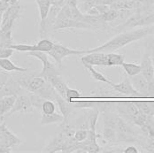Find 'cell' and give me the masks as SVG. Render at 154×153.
<instances>
[{
  "mask_svg": "<svg viewBox=\"0 0 154 153\" xmlns=\"http://www.w3.org/2000/svg\"><path fill=\"white\" fill-rule=\"evenodd\" d=\"M150 35H154V25L143 27L142 29L137 30L124 31L122 33L117 35L116 36L112 37L107 42H106L102 45L82 50V54L91 52H113L119 49L123 48L124 46L128 45L133 42L138 41L140 39H143Z\"/></svg>",
  "mask_w": 154,
  "mask_h": 153,
  "instance_id": "1",
  "label": "cell"
},
{
  "mask_svg": "<svg viewBox=\"0 0 154 153\" xmlns=\"http://www.w3.org/2000/svg\"><path fill=\"white\" fill-rule=\"evenodd\" d=\"M154 24V13L152 12H136L129 16L122 24L117 26L115 30H126L137 27H148Z\"/></svg>",
  "mask_w": 154,
  "mask_h": 153,
  "instance_id": "2",
  "label": "cell"
},
{
  "mask_svg": "<svg viewBox=\"0 0 154 153\" xmlns=\"http://www.w3.org/2000/svg\"><path fill=\"white\" fill-rule=\"evenodd\" d=\"M117 110L125 118L131 121L135 125L142 127L147 120V115L143 113L135 102H117Z\"/></svg>",
  "mask_w": 154,
  "mask_h": 153,
  "instance_id": "3",
  "label": "cell"
},
{
  "mask_svg": "<svg viewBox=\"0 0 154 153\" xmlns=\"http://www.w3.org/2000/svg\"><path fill=\"white\" fill-rule=\"evenodd\" d=\"M103 119H104V127L112 128L115 130L118 134L135 136V132L132 130V128L118 114L113 112H104Z\"/></svg>",
  "mask_w": 154,
  "mask_h": 153,
  "instance_id": "4",
  "label": "cell"
},
{
  "mask_svg": "<svg viewBox=\"0 0 154 153\" xmlns=\"http://www.w3.org/2000/svg\"><path fill=\"white\" fill-rule=\"evenodd\" d=\"M20 11H21V6L19 2L16 3L15 5L8 6L2 16L0 29L4 30H12L14 21L20 18Z\"/></svg>",
  "mask_w": 154,
  "mask_h": 153,
  "instance_id": "5",
  "label": "cell"
},
{
  "mask_svg": "<svg viewBox=\"0 0 154 153\" xmlns=\"http://www.w3.org/2000/svg\"><path fill=\"white\" fill-rule=\"evenodd\" d=\"M50 57H51L55 62L58 64L59 67L62 66V60L68 56L71 55H82V50H74L70 49L68 47L60 44H54L52 49L47 52Z\"/></svg>",
  "mask_w": 154,
  "mask_h": 153,
  "instance_id": "6",
  "label": "cell"
},
{
  "mask_svg": "<svg viewBox=\"0 0 154 153\" xmlns=\"http://www.w3.org/2000/svg\"><path fill=\"white\" fill-rule=\"evenodd\" d=\"M95 29L93 26L86 23V22H82V21H77L72 19H68V18H64L58 16L56 22L53 26V30H57V29Z\"/></svg>",
  "mask_w": 154,
  "mask_h": 153,
  "instance_id": "7",
  "label": "cell"
},
{
  "mask_svg": "<svg viewBox=\"0 0 154 153\" xmlns=\"http://www.w3.org/2000/svg\"><path fill=\"white\" fill-rule=\"evenodd\" d=\"M21 88L27 90L29 92L35 93L38 91L45 83L46 80L41 76H27L21 77L18 80H16Z\"/></svg>",
  "mask_w": 154,
  "mask_h": 153,
  "instance_id": "8",
  "label": "cell"
},
{
  "mask_svg": "<svg viewBox=\"0 0 154 153\" xmlns=\"http://www.w3.org/2000/svg\"><path fill=\"white\" fill-rule=\"evenodd\" d=\"M21 141L5 125V123L0 124V146L14 148L17 145L20 144Z\"/></svg>",
  "mask_w": 154,
  "mask_h": 153,
  "instance_id": "9",
  "label": "cell"
},
{
  "mask_svg": "<svg viewBox=\"0 0 154 153\" xmlns=\"http://www.w3.org/2000/svg\"><path fill=\"white\" fill-rule=\"evenodd\" d=\"M83 65H91L93 66H109L108 55L106 52H91L83 54L81 58Z\"/></svg>",
  "mask_w": 154,
  "mask_h": 153,
  "instance_id": "10",
  "label": "cell"
},
{
  "mask_svg": "<svg viewBox=\"0 0 154 153\" xmlns=\"http://www.w3.org/2000/svg\"><path fill=\"white\" fill-rule=\"evenodd\" d=\"M34 108L32 107L30 99L29 96H16V100L9 112L5 115L6 117L12 116L15 112H30Z\"/></svg>",
  "mask_w": 154,
  "mask_h": 153,
  "instance_id": "11",
  "label": "cell"
},
{
  "mask_svg": "<svg viewBox=\"0 0 154 153\" xmlns=\"http://www.w3.org/2000/svg\"><path fill=\"white\" fill-rule=\"evenodd\" d=\"M112 86V88L115 90V91L122 93L127 96H131V97H140L141 95L137 90L134 89V87L131 84V81L129 79H125L120 83H111L110 84Z\"/></svg>",
  "mask_w": 154,
  "mask_h": 153,
  "instance_id": "12",
  "label": "cell"
},
{
  "mask_svg": "<svg viewBox=\"0 0 154 153\" xmlns=\"http://www.w3.org/2000/svg\"><path fill=\"white\" fill-rule=\"evenodd\" d=\"M141 75L148 81H151L154 77V66L151 56L149 53H145L141 60Z\"/></svg>",
  "mask_w": 154,
  "mask_h": 153,
  "instance_id": "13",
  "label": "cell"
},
{
  "mask_svg": "<svg viewBox=\"0 0 154 153\" xmlns=\"http://www.w3.org/2000/svg\"><path fill=\"white\" fill-rule=\"evenodd\" d=\"M54 100L56 101L58 106L60 108V112H61V115L63 116V121L62 125H66L68 121V118L73 111V106L71 105L70 102H68L66 99H65L64 97L60 96L58 93L55 96Z\"/></svg>",
  "mask_w": 154,
  "mask_h": 153,
  "instance_id": "14",
  "label": "cell"
},
{
  "mask_svg": "<svg viewBox=\"0 0 154 153\" xmlns=\"http://www.w3.org/2000/svg\"><path fill=\"white\" fill-rule=\"evenodd\" d=\"M132 86L135 90H137L140 93L141 96H148V83L149 81L143 76L141 74L137 75L131 76L129 79Z\"/></svg>",
  "mask_w": 154,
  "mask_h": 153,
  "instance_id": "15",
  "label": "cell"
},
{
  "mask_svg": "<svg viewBox=\"0 0 154 153\" xmlns=\"http://www.w3.org/2000/svg\"><path fill=\"white\" fill-rule=\"evenodd\" d=\"M47 81H49L51 86L54 88V90H56V92L62 96L65 99H66V90L68 88L67 84L65 82V81L63 80V77H61L60 75H53L51 76L50 78H48L46 80Z\"/></svg>",
  "mask_w": 154,
  "mask_h": 153,
  "instance_id": "16",
  "label": "cell"
},
{
  "mask_svg": "<svg viewBox=\"0 0 154 153\" xmlns=\"http://www.w3.org/2000/svg\"><path fill=\"white\" fill-rule=\"evenodd\" d=\"M43 67L41 70V73L38 75V76L43 77L44 79L47 80L48 78H50L51 76L53 75H60L59 69L57 68V66L52 63L50 61V60L48 59L45 61H44L43 63Z\"/></svg>",
  "mask_w": 154,
  "mask_h": 153,
  "instance_id": "17",
  "label": "cell"
},
{
  "mask_svg": "<svg viewBox=\"0 0 154 153\" xmlns=\"http://www.w3.org/2000/svg\"><path fill=\"white\" fill-rule=\"evenodd\" d=\"M17 96H6L0 98V118L5 116L12 109Z\"/></svg>",
  "mask_w": 154,
  "mask_h": 153,
  "instance_id": "18",
  "label": "cell"
},
{
  "mask_svg": "<svg viewBox=\"0 0 154 153\" xmlns=\"http://www.w3.org/2000/svg\"><path fill=\"white\" fill-rule=\"evenodd\" d=\"M73 108H76V109H97L98 110L97 107H101L104 109L102 106L103 105H105L106 102H103V101H93V100H89V101H76V102H70Z\"/></svg>",
  "mask_w": 154,
  "mask_h": 153,
  "instance_id": "19",
  "label": "cell"
},
{
  "mask_svg": "<svg viewBox=\"0 0 154 153\" xmlns=\"http://www.w3.org/2000/svg\"><path fill=\"white\" fill-rule=\"evenodd\" d=\"M0 68L4 71H6V72L25 73L28 71L27 68L18 66L9 59H0Z\"/></svg>",
  "mask_w": 154,
  "mask_h": 153,
  "instance_id": "20",
  "label": "cell"
},
{
  "mask_svg": "<svg viewBox=\"0 0 154 153\" xmlns=\"http://www.w3.org/2000/svg\"><path fill=\"white\" fill-rule=\"evenodd\" d=\"M35 3L38 7L39 16H40V24H42L48 16L51 3L50 0H35Z\"/></svg>",
  "mask_w": 154,
  "mask_h": 153,
  "instance_id": "21",
  "label": "cell"
},
{
  "mask_svg": "<svg viewBox=\"0 0 154 153\" xmlns=\"http://www.w3.org/2000/svg\"><path fill=\"white\" fill-rule=\"evenodd\" d=\"M13 29L12 30H4L0 29V47L10 48V46L14 44L13 40Z\"/></svg>",
  "mask_w": 154,
  "mask_h": 153,
  "instance_id": "22",
  "label": "cell"
},
{
  "mask_svg": "<svg viewBox=\"0 0 154 153\" xmlns=\"http://www.w3.org/2000/svg\"><path fill=\"white\" fill-rule=\"evenodd\" d=\"M62 121H63V116L57 112H52L50 114L42 113V117L40 120V123L43 125L54 124V123L62 122Z\"/></svg>",
  "mask_w": 154,
  "mask_h": 153,
  "instance_id": "23",
  "label": "cell"
},
{
  "mask_svg": "<svg viewBox=\"0 0 154 153\" xmlns=\"http://www.w3.org/2000/svg\"><path fill=\"white\" fill-rule=\"evenodd\" d=\"M139 110L147 116L154 115V101H136Z\"/></svg>",
  "mask_w": 154,
  "mask_h": 153,
  "instance_id": "24",
  "label": "cell"
},
{
  "mask_svg": "<svg viewBox=\"0 0 154 153\" xmlns=\"http://www.w3.org/2000/svg\"><path fill=\"white\" fill-rule=\"evenodd\" d=\"M85 66V68L89 71L90 75H91L94 80L97 81H101V82H105V83H108V84H111L112 82L108 80L106 77L103 74H101L100 72L97 71L93 66H91V65H83Z\"/></svg>",
  "mask_w": 154,
  "mask_h": 153,
  "instance_id": "25",
  "label": "cell"
},
{
  "mask_svg": "<svg viewBox=\"0 0 154 153\" xmlns=\"http://www.w3.org/2000/svg\"><path fill=\"white\" fill-rule=\"evenodd\" d=\"M122 66L123 67L124 71L128 76H134L141 73V66L138 64L136 63H126L123 62L122 64Z\"/></svg>",
  "mask_w": 154,
  "mask_h": 153,
  "instance_id": "26",
  "label": "cell"
},
{
  "mask_svg": "<svg viewBox=\"0 0 154 153\" xmlns=\"http://www.w3.org/2000/svg\"><path fill=\"white\" fill-rule=\"evenodd\" d=\"M55 43H53L52 41L49 40V39H42L40 41H38L35 46V50L34 51H44V52H49L52 47L54 45Z\"/></svg>",
  "mask_w": 154,
  "mask_h": 153,
  "instance_id": "27",
  "label": "cell"
},
{
  "mask_svg": "<svg viewBox=\"0 0 154 153\" xmlns=\"http://www.w3.org/2000/svg\"><path fill=\"white\" fill-rule=\"evenodd\" d=\"M108 55V63L109 66H122L124 62L125 57L122 54L114 53V52H107Z\"/></svg>",
  "mask_w": 154,
  "mask_h": 153,
  "instance_id": "28",
  "label": "cell"
},
{
  "mask_svg": "<svg viewBox=\"0 0 154 153\" xmlns=\"http://www.w3.org/2000/svg\"><path fill=\"white\" fill-rule=\"evenodd\" d=\"M29 96V99H30V103L31 105H32V107L34 108V109H38V110L42 109V106H43L44 102L46 100L45 98H44V97H42V96H40L38 95H36L35 93L31 94Z\"/></svg>",
  "mask_w": 154,
  "mask_h": 153,
  "instance_id": "29",
  "label": "cell"
},
{
  "mask_svg": "<svg viewBox=\"0 0 154 153\" xmlns=\"http://www.w3.org/2000/svg\"><path fill=\"white\" fill-rule=\"evenodd\" d=\"M108 142H114L117 140V132L112 128L104 127V131L102 134V136Z\"/></svg>",
  "mask_w": 154,
  "mask_h": 153,
  "instance_id": "30",
  "label": "cell"
},
{
  "mask_svg": "<svg viewBox=\"0 0 154 153\" xmlns=\"http://www.w3.org/2000/svg\"><path fill=\"white\" fill-rule=\"evenodd\" d=\"M88 136H89V129L81 128V129H78L76 131H75L73 138L75 142H81L85 141L88 137Z\"/></svg>",
  "mask_w": 154,
  "mask_h": 153,
  "instance_id": "31",
  "label": "cell"
},
{
  "mask_svg": "<svg viewBox=\"0 0 154 153\" xmlns=\"http://www.w3.org/2000/svg\"><path fill=\"white\" fill-rule=\"evenodd\" d=\"M56 106L51 100H45L42 106V112L45 114H50L52 112H55Z\"/></svg>",
  "mask_w": 154,
  "mask_h": 153,
  "instance_id": "32",
  "label": "cell"
},
{
  "mask_svg": "<svg viewBox=\"0 0 154 153\" xmlns=\"http://www.w3.org/2000/svg\"><path fill=\"white\" fill-rule=\"evenodd\" d=\"M96 2H97V0H85L80 7L81 12L83 14H87L93 6H95Z\"/></svg>",
  "mask_w": 154,
  "mask_h": 153,
  "instance_id": "33",
  "label": "cell"
},
{
  "mask_svg": "<svg viewBox=\"0 0 154 153\" xmlns=\"http://www.w3.org/2000/svg\"><path fill=\"white\" fill-rule=\"evenodd\" d=\"M66 100L68 102H70L71 99L82 97V95H81V92L79 91V90H73V89L67 88L66 93Z\"/></svg>",
  "mask_w": 154,
  "mask_h": 153,
  "instance_id": "34",
  "label": "cell"
},
{
  "mask_svg": "<svg viewBox=\"0 0 154 153\" xmlns=\"http://www.w3.org/2000/svg\"><path fill=\"white\" fill-rule=\"evenodd\" d=\"M14 53V50L11 48L0 47V59H9Z\"/></svg>",
  "mask_w": 154,
  "mask_h": 153,
  "instance_id": "35",
  "label": "cell"
},
{
  "mask_svg": "<svg viewBox=\"0 0 154 153\" xmlns=\"http://www.w3.org/2000/svg\"><path fill=\"white\" fill-rule=\"evenodd\" d=\"M95 7L96 9L97 10L99 15L100 14H105L106 12H107L108 10L110 9V6L109 5H103V4H99V5H95Z\"/></svg>",
  "mask_w": 154,
  "mask_h": 153,
  "instance_id": "36",
  "label": "cell"
},
{
  "mask_svg": "<svg viewBox=\"0 0 154 153\" xmlns=\"http://www.w3.org/2000/svg\"><path fill=\"white\" fill-rule=\"evenodd\" d=\"M148 96L154 97V78L148 83Z\"/></svg>",
  "mask_w": 154,
  "mask_h": 153,
  "instance_id": "37",
  "label": "cell"
},
{
  "mask_svg": "<svg viewBox=\"0 0 154 153\" xmlns=\"http://www.w3.org/2000/svg\"><path fill=\"white\" fill-rule=\"evenodd\" d=\"M124 153H138L139 151L137 150V147H135V146H128V147H127L126 149H124L123 151Z\"/></svg>",
  "mask_w": 154,
  "mask_h": 153,
  "instance_id": "38",
  "label": "cell"
},
{
  "mask_svg": "<svg viewBox=\"0 0 154 153\" xmlns=\"http://www.w3.org/2000/svg\"><path fill=\"white\" fill-rule=\"evenodd\" d=\"M10 78V76L7 75V74H5V73H1L0 74V85H2V84H4L8 79Z\"/></svg>",
  "mask_w": 154,
  "mask_h": 153,
  "instance_id": "39",
  "label": "cell"
},
{
  "mask_svg": "<svg viewBox=\"0 0 154 153\" xmlns=\"http://www.w3.org/2000/svg\"><path fill=\"white\" fill-rule=\"evenodd\" d=\"M13 148H7V147H1L0 146V153H10L12 152Z\"/></svg>",
  "mask_w": 154,
  "mask_h": 153,
  "instance_id": "40",
  "label": "cell"
},
{
  "mask_svg": "<svg viewBox=\"0 0 154 153\" xmlns=\"http://www.w3.org/2000/svg\"><path fill=\"white\" fill-rule=\"evenodd\" d=\"M2 2H4L5 4L8 5H15L16 3L19 2V0H1Z\"/></svg>",
  "mask_w": 154,
  "mask_h": 153,
  "instance_id": "41",
  "label": "cell"
},
{
  "mask_svg": "<svg viewBox=\"0 0 154 153\" xmlns=\"http://www.w3.org/2000/svg\"><path fill=\"white\" fill-rule=\"evenodd\" d=\"M118 0H103L102 1V3L101 4H103V5H112V4H114L115 2H117ZM99 5V4H98Z\"/></svg>",
  "mask_w": 154,
  "mask_h": 153,
  "instance_id": "42",
  "label": "cell"
},
{
  "mask_svg": "<svg viewBox=\"0 0 154 153\" xmlns=\"http://www.w3.org/2000/svg\"><path fill=\"white\" fill-rule=\"evenodd\" d=\"M150 56H151V59H152V64H153L154 66V44L152 45L151 47V53H150Z\"/></svg>",
  "mask_w": 154,
  "mask_h": 153,
  "instance_id": "43",
  "label": "cell"
},
{
  "mask_svg": "<svg viewBox=\"0 0 154 153\" xmlns=\"http://www.w3.org/2000/svg\"><path fill=\"white\" fill-rule=\"evenodd\" d=\"M0 23H1V22H0Z\"/></svg>",
  "mask_w": 154,
  "mask_h": 153,
  "instance_id": "44",
  "label": "cell"
},
{
  "mask_svg": "<svg viewBox=\"0 0 154 153\" xmlns=\"http://www.w3.org/2000/svg\"><path fill=\"white\" fill-rule=\"evenodd\" d=\"M153 25H154V24H153Z\"/></svg>",
  "mask_w": 154,
  "mask_h": 153,
  "instance_id": "45",
  "label": "cell"
}]
</instances>
